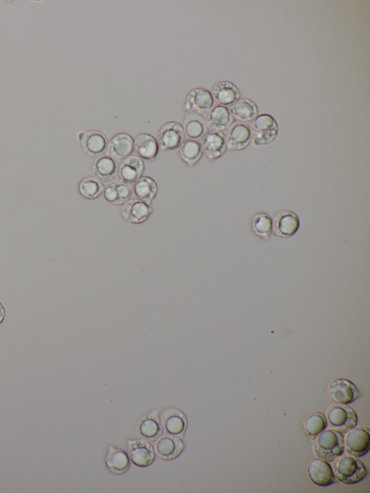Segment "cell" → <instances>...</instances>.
Returning a JSON list of instances; mask_svg holds the SVG:
<instances>
[{
    "instance_id": "12",
    "label": "cell",
    "mask_w": 370,
    "mask_h": 493,
    "mask_svg": "<svg viewBox=\"0 0 370 493\" xmlns=\"http://www.w3.org/2000/svg\"><path fill=\"white\" fill-rule=\"evenodd\" d=\"M154 210L152 205H147L142 201L134 198L129 199L121 208L122 218L133 224H140L149 219Z\"/></svg>"
},
{
    "instance_id": "14",
    "label": "cell",
    "mask_w": 370,
    "mask_h": 493,
    "mask_svg": "<svg viewBox=\"0 0 370 493\" xmlns=\"http://www.w3.org/2000/svg\"><path fill=\"white\" fill-rule=\"evenodd\" d=\"M128 443L129 457L134 464L147 467L154 463L156 454L151 444L140 439L129 441Z\"/></svg>"
},
{
    "instance_id": "32",
    "label": "cell",
    "mask_w": 370,
    "mask_h": 493,
    "mask_svg": "<svg viewBox=\"0 0 370 493\" xmlns=\"http://www.w3.org/2000/svg\"><path fill=\"white\" fill-rule=\"evenodd\" d=\"M104 185L94 177L83 178L79 183V191L81 196L88 200H95L104 192Z\"/></svg>"
},
{
    "instance_id": "8",
    "label": "cell",
    "mask_w": 370,
    "mask_h": 493,
    "mask_svg": "<svg viewBox=\"0 0 370 493\" xmlns=\"http://www.w3.org/2000/svg\"><path fill=\"white\" fill-rule=\"evenodd\" d=\"M185 137L186 136L180 123L169 122L159 129L157 141L161 150H175L180 148L185 141Z\"/></svg>"
},
{
    "instance_id": "16",
    "label": "cell",
    "mask_w": 370,
    "mask_h": 493,
    "mask_svg": "<svg viewBox=\"0 0 370 493\" xmlns=\"http://www.w3.org/2000/svg\"><path fill=\"white\" fill-rule=\"evenodd\" d=\"M227 149L241 150L246 148L252 140L250 126L246 123H234L225 136Z\"/></svg>"
},
{
    "instance_id": "26",
    "label": "cell",
    "mask_w": 370,
    "mask_h": 493,
    "mask_svg": "<svg viewBox=\"0 0 370 493\" xmlns=\"http://www.w3.org/2000/svg\"><path fill=\"white\" fill-rule=\"evenodd\" d=\"M134 151L142 159L154 162L159 152L157 139L147 134L138 135L134 140Z\"/></svg>"
},
{
    "instance_id": "4",
    "label": "cell",
    "mask_w": 370,
    "mask_h": 493,
    "mask_svg": "<svg viewBox=\"0 0 370 493\" xmlns=\"http://www.w3.org/2000/svg\"><path fill=\"white\" fill-rule=\"evenodd\" d=\"M250 130L254 145L259 146L272 143L278 136L279 127L271 116L263 114L252 121Z\"/></svg>"
},
{
    "instance_id": "25",
    "label": "cell",
    "mask_w": 370,
    "mask_h": 493,
    "mask_svg": "<svg viewBox=\"0 0 370 493\" xmlns=\"http://www.w3.org/2000/svg\"><path fill=\"white\" fill-rule=\"evenodd\" d=\"M212 97L218 105L228 107L239 100L240 92L234 84L221 81L213 88Z\"/></svg>"
},
{
    "instance_id": "2",
    "label": "cell",
    "mask_w": 370,
    "mask_h": 493,
    "mask_svg": "<svg viewBox=\"0 0 370 493\" xmlns=\"http://www.w3.org/2000/svg\"><path fill=\"white\" fill-rule=\"evenodd\" d=\"M332 464V470L337 480L346 485H355L364 480L368 476L365 465L357 457L341 456Z\"/></svg>"
},
{
    "instance_id": "7",
    "label": "cell",
    "mask_w": 370,
    "mask_h": 493,
    "mask_svg": "<svg viewBox=\"0 0 370 493\" xmlns=\"http://www.w3.org/2000/svg\"><path fill=\"white\" fill-rule=\"evenodd\" d=\"M344 438V450L350 456L364 457L370 449L369 430L363 426L355 427L347 432Z\"/></svg>"
},
{
    "instance_id": "23",
    "label": "cell",
    "mask_w": 370,
    "mask_h": 493,
    "mask_svg": "<svg viewBox=\"0 0 370 493\" xmlns=\"http://www.w3.org/2000/svg\"><path fill=\"white\" fill-rule=\"evenodd\" d=\"M182 127L185 136L196 141H202L209 132L204 118L188 111H185Z\"/></svg>"
},
{
    "instance_id": "11",
    "label": "cell",
    "mask_w": 370,
    "mask_h": 493,
    "mask_svg": "<svg viewBox=\"0 0 370 493\" xmlns=\"http://www.w3.org/2000/svg\"><path fill=\"white\" fill-rule=\"evenodd\" d=\"M273 220L272 234L275 237L288 238L300 229V221L297 214L289 210L278 213Z\"/></svg>"
},
{
    "instance_id": "30",
    "label": "cell",
    "mask_w": 370,
    "mask_h": 493,
    "mask_svg": "<svg viewBox=\"0 0 370 493\" xmlns=\"http://www.w3.org/2000/svg\"><path fill=\"white\" fill-rule=\"evenodd\" d=\"M202 150L199 141L188 139L179 148L180 159L188 166H195L202 159Z\"/></svg>"
},
{
    "instance_id": "33",
    "label": "cell",
    "mask_w": 370,
    "mask_h": 493,
    "mask_svg": "<svg viewBox=\"0 0 370 493\" xmlns=\"http://www.w3.org/2000/svg\"><path fill=\"white\" fill-rule=\"evenodd\" d=\"M252 229L254 233L265 240H268L273 232V220L266 213H258L252 219Z\"/></svg>"
},
{
    "instance_id": "27",
    "label": "cell",
    "mask_w": 370,
    "mask_h": 493,
    "mask_svg": "<svg viewBox=\"0 0 370 493\" xmlns=\"http://www.w3.org/2000/svg\"><path fill=\"white\" fill-rule=\"evenodd\" d=\"M106 464L110 471L115 475H122L129 469L131 461L126 451L115 446H110L106 457Z\"/></svg>"
},
{
    "instance_id": "28",
    "label": "cell",
    "mask_w": 370,
    "mask_h": 493,
    "mask_svg": "<svg viewBox=\"0 0 370 493\" xmlns=\"http://www.w3.org/2000/svg\"><path fill=\"white\" fill-rule=\"evenodd\" d=\"M133 189L138 199L150 205H152L159 191L156 182L147 176H143L138 180Z\"/></svg>"
},
{
    "instance_id": "6",
    "label": "cell",
    "mask_w": 370,
    "mask_h": 493,
    "mask_svg": "<svg viewBox=\"0 0 370 493\" xmlns=\"http://www.w3.org/2000/svg\"><path fill=\"white\" fill-rule=\"evenodd\" d=\"M328 393L332 402L344 405L355 402L361 396L357 386L344 378L332 381L328 386Z\"/></svg>"
},
{
    "instance_id": "9",
    "label": "cell",
    "mask_w": 370,
    "mask_h": 493,
    "mask_svg": "<svg viewBox=\"0 0 370 493\" xmlns=\"http://www.w3.org/2000/svg\"><path fill=\"white\" fill-rule=\"evenodd\" d=\"M212 93L206 88H198L191 90L184 102V110L199 116H206L214 107Z\"/></svg>"
},
{
    "instance_id": "22",
    "label": "cell",
    "mask_w": 370,
    "mask_h": 493,
    "mask_svg": "<svg viewBox=\"0 0 370 493\" xmlns=\"http://www.w3.org/2000/svg\"><path fill=\"white\" fill-rule=\"evenodd\" d=\"M145 163L137 155H131L124 159L120 165V179L126 184H134L143 177Z\"/></svg>"
},
{
    "instance_id": "19",
    "label": "cell",
    "mask_w": 370,
    "mask_h": 493,
    "mask_svg": "<svg viewBox=\"0 0 370 493\" xmlns=\"http://www.w3.org/2000/svg\"><path fill=\"white\" fill-rule=\"evenodd\" d=\"M209 131L223 132L234 123V119L228 107L216 105L207 114L205 118Z\"/></svg>"
},
{
    "instance_id": "13",
    "label": "cell",
    "mask_w": 370,
    "mask_h": 493,
    "mask_svg": "<svg viewBox=\"0 0 370 493\" xmlns=\"http://www.w3.org/2000/svg\"><path fill=\"white\" fill-rule=\"evenodd\" d=\"M308 476L312 483L321 487H328L337 483L332 466L319 458L314 459L309 462Z\"/></svg>"
},
{
    "instance_id": "31",
    "label": "cell",
    "mask_w": 370,
    "mask_h": 493,
    "mask_svg": "<svg viewBox=\"0 0 370 493\" xmlns=\"http://www.w3.org/2000/svg\"><path fill=\"white\" fill-rule=\"evenodd\" d=\"M328 427L326 416L321 412H316L309 414L305 419L303 428L305 434L312 440Z\"/></svg>"
},
{
    "instance_id": "15",
    "label": "cell",
    "mask_w": 370,
    "mask_h": 493,
    "mask_svg": "<svg viewBox=\"0 0 370 493\" xmlns=\"http://www.w3.org/2000/svg\"><path fill=\"white\" fill-rule=\"evenodd\" d=\"M200 143L202 154L210 161L223 157L227 150L225 135L221 132L209 131Z\"/></svg>"
},
{
    "instance_id": "17",
    "label": "cell",
    "mask_w": 370,
    "mask_h": 493,
    "mask_svg": "<svg viewBox=\"0 0 370 493\" xmlns=\"http://www.w3.org/2000/svg\"><path fill=\"white\" fill-rule=\"evenodd\" d=\"M138 432L142 438L155 442L161 437L163 427L156 409L145 414L139 421Z\"/></svg>"
},
{
    "instance_id": "1",
    "label": "cell",
    "mask_w": 370,
    "mask_h": 493,
    "mask_svg": "<svg viewBox=\"0 0 370 493\" xmlns=\"http://www.w3.org/2000/svg\"><path fill=\"white\" fill-rule=\"evenodd\" d=\"M314 440V454L318 458L328 462H334L344 452V435L336 430L325 429Z\"/></svg>"
},
{
    "instance_id": "24",
    "label": "cell",
    "mask_w": 370,
    "mask_h": 493,
    "mask_svg": "<svg viewBox=\"0 0 370 493\" xmlns=\"http://www.w3.org/2000/svg\"><path fill=\"white\" fill-rule=\"evenodd\" d=\"M184 448L181 439L177 435H165L159 439L156 450L158 456L165 461H172L180 456Z\"/></svg>"
},
{
    "instance_id": "18",
    "label": "cell",
    "mask_w": 370,
    "mask_h": 493,
    "mask_svg": "<svg viewBox=\"0 0 370 493\" xmlns=\"http://www.w3.org/2000/svg\"><path fill=\"white\" fill-rule=\"evenodd\" d=\"M134 139L125 132L116 134L108 141V155L115 159L124 160L133 155Z\"/></svg>"
},
{
    "instance_id": "10",
    "label": "cell",
    "mask_w": 370,
    "mask_h": 493,
    "mask_svg": "<svg viewBox=\"0 0 370 493\" xmlns=\"http://www.w3.org/2000/svg\"><path fill=\"white\" fill-rule=\"evenodd\" d=\"M120 165L118 161L108 155L95 159L91 165L92 177L102 183H109L120 179Z\"/></svg>"
},
{
    "instance_id": "3",
    "label": "cell",
    "mask_w": 370,
    "mask_h": 493,
    "mask_svg": "<svg viewBox=\"0 0 370 493\" xmlns=\"http://www.w3.org/2000/svg\"><path fill=\"white\" fill-rule=\"evenodd\" d=\"M327 421L332 429L346 434L357 426L358 416L348 405H332L327 412Z\"/></svg>"
},
{
    "instance_id": "21",
    "label": "cell",
    "mask_w": 370,
    "mask_h": 493,
    "mask_svg": "<svg viewBox=\"0 0 370 493\" xmlns=\"http://www.w3.org/2000/svg\"><path fill=\"white\" fill-rule=\"evenodd\" d=\"M133 187L121 180L107 183L104 186L103 195L104 199L113 205H122L131 198Z\"/></svg>"
},
{
    "instance_id": "5",
    "label": "cell",
    "mask_w": 370,
    "mask_h": 493,
    "mask_svg": "<svg viewBox=\"0 0 370 493\" xmlns=\"http://www.w3.org/2000/svg\"><path fill=\"white\" fill-rule=\"evenodd\" d=\"M83 152L88 157L97 159L107 153L108 140L102 131L89 130L79 134Z\"/></svg>"
},
{
    "instance_id": "29",
    "label": "cell",
    "mask_w": 370,
    "mask_h": 493,
    "mask_svg": "<svg viewBox=\"0 0 370 493\" xmlns=\"http://www.w3.org/2000/svg\"><path fill=\"white\" fill-rule=\"evenodd\" d=\"M234 120L248 123L257 116L258 109L252 101L247 99L239 100L230 109Z\"/></svg>"
},
{
    "instance_id": "34",
    "label": "cell",
    "mask_w": 370,
    "mask_h": 493,
    "mask_svg": "<svg viewBox=\"0 0 370 493\" xmlns=\"http://www.w3.org/2000/svg\"><path fill=\"white\" fill-rule=\"evenodd\" d=\"M6 318V309L2 304L1 302H0V324H3V322L4 321Z\"/></svg>"
},
{
    "instance_id": "20",
    "label": "cell",
    "mask_w": 370,
    "mask_h": 493,
    "mask_svg": "<svg viewBox=\"0 0 370 493\" xmlns=\"http://www.w3.org/2000/svg\"><path fill=\"white\" fill-rule=\"evenodd\" d=\"M161 424L172 435H182L187 429L188 421L184 413L177 408H168L161 414Z\"/></svg>"
}]
</instances>
